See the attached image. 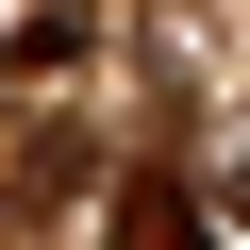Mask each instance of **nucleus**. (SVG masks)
I'll return each instance as SVG.
<instances>
[{"label": "nucleus", "mask_w": 250, "mask_h": 250, "mask_svg": "<svg viewBox=\"0 0 250 250\" xmlns=\"http://www.w3.org/2000/svg\"><path fill=\"white\" fill-rule=\"evenodd\" d=\"M117 250H217V233H200L184 184H134V200H117Z\"/></svg>", "instance_id": "nucleus-1"}, {"label": "nucleus", "mask_w": 250, "mask_h": 250, "mask_svg": "<svg viewBox=\"0 0 250 250\" xmlns=\"http://www.w3.org/2000/svg\"><path fill=\"white\" fill-rule=\"evenodd\" d=\"M233 217H250V167H233Z\"/></svg>", "instance_id": "nucleus-2"}]
</instances>
